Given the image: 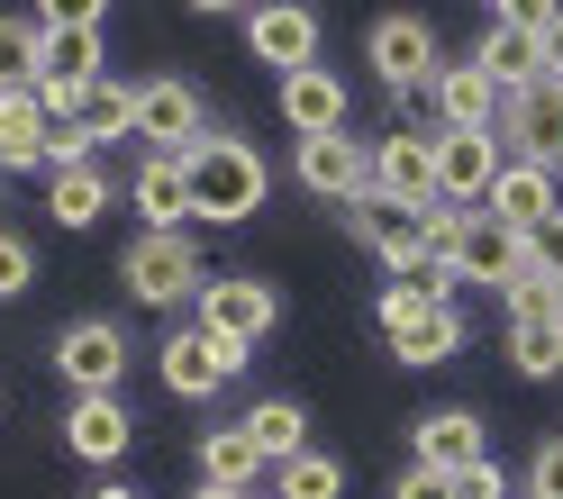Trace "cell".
Masks as SVG:
<instances>
[{
  "instance_id": "1",
  "label": "cell",
  "mask_w": 563,
  "mask_h": 499,
  "mask_svg": "<svg viewBox=\"0 0 563 499\" xmlns=\"http://www.w3.org/2000/svg\"><path fill=\"white\" fill-rule=\"evenodd\" d=\"M183 173H191V219H209V228L255 219L264 191H273V173H264V155L245 146V136H200L183 155Z\"/></svg>"
},
{
  "instance_id": "2",
  "label": "cell",
  "mask_w": 563,
  "mask_h": 499,
  "mask_svg": "<svg viewBox=\"0 0 563 499\" xmlns=\"http://www.w3.org/2000/svg\"><path fill=\"white\" fill-rule=\"evenodd\" d=\"M119 281L146 309H183V300H200V281H209V264H200V245L183 236V228H146L119 255Z\"/></svg>"
},
{
  "instance_id": "3",
  "label": "cell",
  "mask_w": 563,
  "mask_h": 499,
  "mask_svg": "<svg viewBox=\"0 0 563 499\" xmlns=\"http://www.w3.org/2000/svg\"><path fill=\"white\" fill-rule=\"evenodd\" d=\"M373 318H382V336H391V354H400V364H418V373L445 364V354L464 345V318H454V300H428L418 281H391Z\"/></svg>"
},
{
  "instance_id": "4",
  "label": "cell",
  "mask_w": 563,
  "mask_h": 499,
  "mask_svg": "<svg viewBox=\"0 0 563 499\" xmlns=\"http://www.w3.org/2000/svg\"><path fill=\"white\" fill-rule=\"evenodd\" d=\"M364 55H373V74L391 82L400 100H428L437 91V27L428 19H409V10H391V19H373V37H364Z\"/></svg>"
},
{
  "instance_id": "5",
  "label": "cell",
  "mask_w": 563,
  "mask_h": 499,
  "mask_svg": "<svg viewBox=\"0 0 563 499\" xmlns=\"http://www.w3.org/2000/svg\"><path fill=\"white\" fill-rule=\"evenodd\" d=\"M155 373H164L173 400H209V390H228V381L245 373V345L209 336V328H173V336L155 345Z\"/></svg>"
},
{
  "instance_id": "6",
  "label": "cell",
  "mask_w": 563,
  "mask_h": 499,
  "mask_svg": "<svg viewBox=\"0 0 563 499\" xmlns=\"http://www.w3.org/2000/svg\"><path fill=\"white\" fill-rule=\"evenodd\" d=\"M200 328L228 336V345H255V336L282 328V291L255 281V273H209L200 281Z\"/></svg>"
},
{
  "instance_id": "7",
  "label": "cell",
  "mask_w": 563,
  "mask_h": 499,
  "mask_svg": "<svg viewBox=\"0 0 563 499\" xmlns=\"http://www.w3.org/2000/svg\"><path fill=\"white\" fill-rule=\"evenodd\" d=\"M500 127H437V200L445 209H482L500 182Z\"/></svg>"
},
{
  "instance_id": "8",
  "label": "cell",
  "mask_w": 563,
  "mask_h": 499,
  "mask_svg": "<svg viewBox=\"0 0 563 499\" xmlns=\"http://www.w3.org/2000/svg\"><path fill=\"white\" fill-rule=\"evenodd\" d=\"M55 373L82 390H128V328L119 318H74V328L55 336Z\"/></svg>"
},
{
  "instance_id": "9",
  "label": "cell",
  "mask_w": 563,
  "mask_h": 499,
  "mask_svg": "<svg viewBox=\"0 0 563 499\" xmlns=\"http://www.w3.org/2000/svg\"><path fill=\"white\" fill-rule=\"evenodd\" d=\"M355 236H364L400 281H418V273L437 264V245H428V209H400V200H373V191H364V200H355Z\"/></svg>"
},
{
  "instance_id": "10",
  "label": "cell",
  "mask_w": 563,
  "mask_h": 499,
  "mask_svg": "<svg viewBox=\"0 0 563 499\" xmlns=\"http://www.w3.org/2000/svg\"><path fill=\"white\" fill-rule=\"evenodd\" d=\"M300 191H319V200H345V209H355L364 191H373V146H364V136H300Z\"/></svg>"
},
{
  "instance_id": "11",
  "label": "cell",
  "mask_w": 563,
  "mask_h": 499,
  "mask_svg": "<svg viewBox=\"0 0 563 499\" xmlns=\"http://www.w3.org/2000/svg\"><path fill=\"white\" fill-rule=\"evenodd\" d=\"M445 273H454V281H490V291H509V281H518V236L490 219V209H464V219H454V236H445Z\"/></svg>"
},
{
  "instance_id": "12",
  "label": "cell",
  "mask_w": 563,
  "mask_h": 499,
  "mask_svg": "<svg viewBox=\"0 0 563 499\" xmlns=\"http://www.w3.org/2000/svg\"><path fill=\"white\" fill-rule=\"evenodd\" d=\"M128 136H146L155 155H191V146H200V91L173 82V74L136 82V119H128Z\"/></svg>"
},
{
  "instance_id": "13",
  "label": "cell",
  "mask_w": 563,
  "mask_h": 499,
  "mask_svg": "<svg viewBox=\"0 0 563 499\" xmlns=\"http://www.w3.org/2000/svg\"><path fill=\"white\" fill-rule=\"evenodd\" d=\"M245 46H255V64H273V74H300V64H319V10L264 0V10H245Z\"/></svg>"
},
{
  "instance_id": "14",
  "label": "cell",
  "mask_w": 563,
  "mask_h": 499,
  "mask_svg": "<svg viewBox=\"0 0 563 499\" xmlns=\"http://www.w3.org/2000/svg\"><path fill=\"white\" fill-rule=\"evenodd\" d=\"M373 200H400V209H428L437 200V136H373Z\"/></svg>"
},
{
  "instance_id": "15",
  "label": "cell",
  "mask_w": 563,
  "mask_h": 499,
  "mask_svg": "<svg viewBox=\"0 0 563 499\" xmlns=\"http://www.w3.org/2000/svg\"><path fill=\"white\" fill-rule=\"evenodd\" d=\"M64 445H74L82 463H119L136 445V409H128V390H82L74 409H64Z\"/></svg>"
},
{
  "instance_id": "16",
  "label": "cell",
  "mask_w": 563,
  "mask_h": 499,
  "mask_svg": "<svg viewBox=\"0 0 563 499\" xmlns=\"http://www.w3.org/2000/svg\"><path fill=\"white\" fill-rule=\"evenodd\" d=\"M482 209H490V219H500L509 236H527L537 219H554V209H563V173H554V164H527V155H509Z\"/></svg>"
},
{
  "instance_id": "17",
  "label": "cell",
  "mask_w": 563,
  "mask_h": 499,
  "mask_svg": "<svg viewBox=\"0 0 563 499\" xmlns=\"http://www.w3.org/2000/svg\"><path fill=\"white\" fill-rule=\"evenodd\" d=\"M500 136L527 164H563V82H527L500 100Z\"/></svg>"
},
{
  "instance_id": "18",
  "label": "cell",
  "mask_w": 563,
  "mask_h": 499,
  "mask_svg": "<svg viewBox=\"0 0 563 499\" xmlns=\"http://www.w3.org/2000/svg\"><path fill=\"white\" fill-rule=\"evenodd\" d=\"M55 110H46V91L27 82V91H0V173H46V146H55Z\"/></svg>"
},
{
  "instance_id": "19",
  "label": "cell",
  "mask_w": 563,
  "mask_h": 499,
  "mask_svg": "<svg viewBox=\"0 0 563 499\" xmlns=\"http://www.w3.org/2000/svg\"><path fill=\"white\" fill-rule=\"evenodd\" d=\"M418 436V473H473V463H490V426L473 418V409H437V418H418L409 426Z\"/></svg>"
},
{
  "instance_id": "20",
  "label": "cell",
  "mask_w": 563,
  "mask_h": 499,
  "mask_svg": "<svg viewBox=\"0 0 563 499\" xmlns=\"http://www.w3.org/2000/svg\"><path fill=\"white\" fill-rule=\"evenodd\" d=\"M282 119H291V136H336L345 127V82L328 74V64L282 74Z\"/></svg>"
},
{
  "instance_id": "21",
  "label": "cell",
  "mask_w": 563,
  "mask_h": 499,
  "mask_svg": "<svg viewBox=\"0 0 563 499\" xmlns=\"http://www.w3.org/2000/svg\"><path fill=\"white\" fill-rule=\"evenodd\" d=\"M428 100H437V127H500V100H509V91L464 55V64H445V74H437Z\"/></svg>"
},
{
  "instance_id": "22",
  "label": "cell",
  "mask_w": 563,
  "mask_h": 499,
  "mask_svg": "<svg viewBox=\"0 0 563 499\" xmlns=\"http://www.w3.org/2000/svg\"><path fill=\"white\" fill-rule=\"evenodd\" d=\"M273 473V454L255 445V426H200V481H219V490H255Z\"/></svg>"
},
{
  "instance_id": "23",
  "label": "cell",
  "mask_w": 563,
  "mask_h": 499,
  "mask_svg": "<svg viewBox=\"0 0 563 499\" xmlns=\"http://www.w3.org/2000/svg\"><path fill=\"white\" fill-rule=\"evenodd\" d=\"M128 200H136L146 228H191V173H183V155H146L136 182H128Z\"/></svg>"
},
{
  "instance_id": "24",
  "label": "cell",
  "mask_w": 563,
  "mask_h": 499,
  "mask_svg": "<svg viewBox=\"0 0 563 499\" xmlns=\"http://www.w3.org/2000/svg\"><path fill=\"white\" fill-rule=\"evenodd\" d=\"M473 64H482V74L500 82V91H527V82H545V46L527 37V27H509V19H490V27H482Z\"/></svg>"
},
{
  "instance_id": "25",
  "label": "cell",
  "mask_w": 563,
  "mask_h": 499,
  "mask_svg": "<svg viewBox=\"0 0 563 499\" xmlns=\"http://www.w3.org/2000/svg\"><path fill=\"white\" fill-rule=\"evenodd\" d=\"M46 209H55V228H91L100 209H110V173H100V164L46 173Z\"/></svg>"
},
{
  "instance_id": "26",
  "label": "cell",
  "mask_w": 563,
  "mask_h": 499,
  "mask_svg": "<svg viewBox=\"0 0 563 499\" xmlns=\"http://www.w3.org/2000/svg\"><path fill=\"white\" fill-rule=\"evenodd\" d=\"M509 364L527 381H554L563 373V318H509Z\"/></svg>"
},
{
  "instance_id": "27",
  "label": "cell",
  "mask_w": 563,
  "mask_h": 499,
  "mask_svg": "<svg viewBox=\"0 0 563 499\" xmlns=\"http://www.w3.org/2000/svg\"><path fill=\"white\" fill-rule=\"evenodd\" d=\"M128 119H136V91L128 82H110V74H100L82 100H74V127L91 136V146H110V136H128Z\"/></svg>"
},
{
  "instance_id": "28",
  "label": "cell",
  "mask_w": 563,
  "mask_h": 499,
  "mask_svg": "<svg viewBox=\"0 0 563 499\" xmlns=\"http://www.w3.org/2000/svg\"><path fill=\"white\" fill-rule=\"evenodd\" d=\"M245 426H255V445H264L273 463L309 454V409H300V400H255V409H245Z\"/></svg>"
},
{
  "instance_id": "29",
  "label": "cell",
  "mask_w": 563,
  "mask_h": 499,
  "mask_svg": "<svg viewBox=\"0 0 563 499\" xmlns=\"http://www.w3.org/2000/svg\"><path fill=\"white\" fill-rule=\"evenodd\" d=\"M273 499H345V463H336V454H291V463H273Z\"/></svg>"
},
{
  "instance_id": "30",
  "label": "cell",
  "mask_w": 563,
  "mask_h": 499,
  "mask_svg": "<svg viewBox=\"0 0 563 499\" xmlns=\"http://www.w3.org/2000/svg\"><path fill=\"white\" fill-rule=\"evenodd\" d=\"M37 55H46V27L37 19H0V91L37 82Z\"/></svg>"
},
{
  "instance_id": "31",
  "label": "cell",
  "mask_w": 563,
  "mask_h": 499,
  "mask_svg": "<svg viewBox=\"0 0 563 499\" xmlns=\"http://www.w3.org/2000/svg\"><path fill=\"white\" fill-rule=\"evenodd\" d=\"M518 264H527V273H545V281L563 273V209H554V219H537V228L518 236Z\"/></svg>"
},
{
  "instance_id": "32",
  "label": "cell",
  "mask_w": 563,
  "mask_h": 499,
  "mask_svg": "<svg viewBox=\"0 0 563 499\" xmlns=\"http://www.w3.org/2000/svg\"><path fill=\"white\" fill-rule=\"evenodd\" d=\"M500 300H509V318H563V300H554V281H545V273H527V264H518V281H509Z\"/></svg>"
},
{
  "instance_id": "33",
  "label": "cell",
  "mask_w": 563,
  "mask_h": 499,
  "mask_svg": "<svg viewBox=\"0 0 563 499\" xmlns=\"http://www.w3.org/2000/svg\"><path fill=\"white\" fill-rule=\"evenodd\" d=\"M27 281H37V255H27V236H10V228H0V300H19Z\"/></svg>"
},
{
  "instance_id": "34",
  "label": "cell",
  "mask_w": 563,
  "mask_h": 499,
  "mask_svg": "<svg viewBox=\"0 0 563 499\" xmlns=\"http://www.w3.org/2000/svg\"><path fill=\"white\" fill-rule=\"evenodd\" d=\"M110 0H37V27H100Z\"/></svg>"
},
{
  "instance_id": "35",
  "label": "cell",
  "mask_w": 563,
  "mask_h": 499,
  "mask_svg": "<svg viewBox=\"0 0 563 499\" xmlns=\"http://www.w3.org/2000/svg\"><path fill=\"white\" fill-rule=\"evenodd\" d=\"M527 499H563V436L537 445V463H527Z\"/></svg>"
},
{
  "instance_id": "36",
  "label": "cell",
  "mask_w": 563,
  "mask_h": 499,
  "mask_svg": "<svg viewBox=\"0 0 563 499\" xmlns=\"http://www.w3.org/2000/svg\"><path fill=\"white\" fill-rule=\"evenodd\" d=\"M490 19H509V27H527V37H545V27L563 19V0H500Z\"/></svg>"
},
{
  "instance_id": "37",
  "label": "cell",
  "mask_w": 563,
  "mask_h": 499,
  "mask_svg": "<svg viewBox=\"0 0 563 499\" xmlns=\"http://www.w3.org/2000/svg\"><path fill=\"white\" fill-rule=\"evenodd\" d=\"M454 499H509V473L500 463H473V473H454Z\"/></svg>"
},
{
  "instance_id": "38",
  "label": "cell",
  "mask_w": 563,
  "mask_h": 499,
  "mask_svg": "<svg viewBox=\"0 0 563 499\" xmlns=\"http://www.w3.org/2000/svg\"><path fill=\"white\" fill-rule=\"evenodd\" d=\"M391 499H454V481H445V473H418V463H409Z\"/></svg>"
},
{
  "instance_id": "39",
  "label": "cell",
  "mask_w": 563,
  "mask_h": 499,
  "mask_svg": "<svg viewBox=\"0 0 563 499\" xmlns=\"http://www.w3.org/2000/svg\"><path fill=\"white\" fill-rule=\"evenodd\" d=\"M537 46H545V82H563V19L545 27V37H537Z\"/></svg>"
},
{
  "instance_id": "40",
  "label": "cell",
  "mask_w": 563,
  "mask_h": 499,
  "mask_svg": "<svg viewBox=\"0 0 563 499\" xmlns=\"http://www.w3.org/2000/svg\"><path fill=\"white\" fill-rule=\"evenodd\" d=\"M191 10H200V19H228V10H245V0H191Z\"/></svg>"
},
{
  "instance_id": "41",
  "label": "cell",
  "mask_w": 563,
  "mask_h": 499,
  "mask_svg": "<svg viewBox=\"0 0 563 499\" xmlns=\"http://www.w3.org/2000/svg\"><path fill=\"white\" fill-rule=\"evenodd\" d=\"M191 499H255V490H219V481H200V490H191Z\"/></svg>"
},
{
  "instance_id": "42",
  "label": "cell",
  "mask_w": 563,
  "mask_h": 499,
  "mask_svg": "<svg viewBox=\"0 0 563 499\" xmlns=\"http://www.w3.org/2000/svg\"><path fill=\"white\" fill-rule=\"evenodd\" d=\"M91 499H136V490H128V481H100V490H91Z\"/></svg>"
},
{
  "instance_id": "43",
  "label": "cell",
  "mask_w": 563,
  "mask_h": 499,
  "mask_svg": "<svg viewBox=\"0 0 563 499\" xmlns=\"http://www.w3.org/2000/svg\"><path fill=\"white\" fill-rule=\"evenodd\" d=\"M554 300H563V273H554Z\"/></svg>"
},
{
  "instance_id": "44",
  "label": "cell",
  "mask_w": 563,
  "mask_h": 499,
  "mask_svg": "<svg viewBox=\"0 0 563 499\" xmlns=\"http://www.w3.org/2000/svg\"><path fill=\"white\" fill-rule=\"evenodd\" d=\"M482 10H500V0H482Z\"/></svg>"
}]
</instances>
